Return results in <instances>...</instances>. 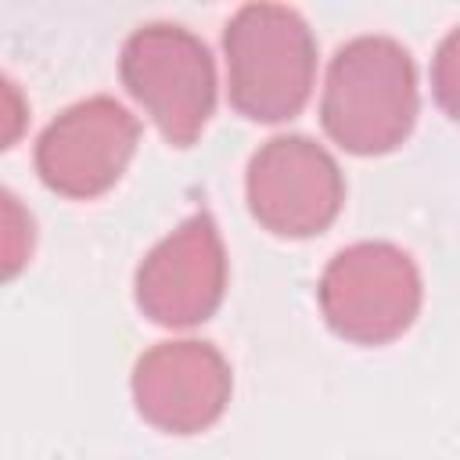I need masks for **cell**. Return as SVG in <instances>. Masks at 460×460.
Returning a JSON list of instances; mask_svg holds the SVG:
<instances>
[{
	"mask_svg": "<svg viewBox=\"0 0 460 460\" xmlns=\"http://www.w3.org/2000/svg\"><path fill=\"white\" fill-rule=\"evenodd\" d=\"M417 111V68L399 40L367 32L334 50L320 93V122L338 147L388 155L413 133Z\"/></svg>",
	"mask_w": 460,
	"mask_h": 460,
	"instance_id": "6da1fadb",
	"label": "cell"
},
{
	"mask_svg": "<svg viewBox=\"0 0 460 460\" xmlns=\"http://www.w3.org/2000/svg\"><path fill=\"white\" fill-rule=\"evenodd\" d=\"M226 93L252 122L295 119L316 79V40L288 4H244L223 29Z\"/></svg>",
	"mask_w": 460,
	"mask_h": 460,
	"instance_id": "7a4b0ae2",
	"label": "cell"
},
{
	"mask_svg": "<svg viewBox=\"0 0 460 460\" xmlns=\"http://www.w3.org/2000/svg\"><path fill=\"white\" fill-rule=\"evenodd\" d=\"M119 75L169 144L190 147L208 126L216 108V61L190 29L176 22L133 29L119 54Z\"/></svg>",
	"mask_w": 460,
	"mask_h": 460,
	"instance_id": "3957f363",
	"label": "cell"
},
{
	"mask_svg": "<svg viewBox=\"0 0 460 460\" xmlns=\"http://www.w3.org/2000/svg\"><path fill=\"white\" fill-rule=\"evenodd\" d=\"M420 270L392 241H356L323 266L316 302L327 327L352 345H388L420 313Z\"/></svg>",
	"mask_w": 460,
	"mask_h": 460,
	"instance_id": "277c9868",
	"label": "cell"
},
{
	"mask_svg": "<svg viewBox=\"0 0 460 460\" xmlns=\"http://www.w3.org/2000/svg\"><path fill=\"white\" fill-rule=\"evenodd\" d=\"M244 198L262 230L277 237H313L338 219L345 180L323 144L302 133H280L248 158Z\"/></svg>",
	"mask_w": 460,
	"mask_h": 460,
	"instance_id": "5b68a950",
	"label": "cell"
},
{
	"mask_svg": "<svg viewBox=\"0 0 460 460\" xmlns=\"http://www.w3.org/2000/svg\"><path fill=\"white\" fill-rule=\"evenodd\" d=\"M140 140V122L115 97L68 104L36 140V172L61 198H97L111 190Z\"/></svg>",
	"mask_w": 460,
	"mask_h": 460,
	"instance_id": "8992f818",
	"label": "cell"
},
{
	"mask_svg": "<svg viewBox=\"0 0 460 460\" xmlns=\"http://www.w3.org/2000/svg\"><path fill=\"white\" fill-rule=\"evenodd\" d=\"M226 295V248L208 212L187 216L137 266V309L162 327L208 320Z\"/></svg>",
	"mask_w": 460,
	"mask_h": 460,
	"instance_id": "52a82bcc",
	"label": "cell"
},
{
	"mask_svg": "<svg viewBox=\"0 0 460 460\" xmlns=\"http://www.w3.org/2000/svg\"><path fill=\"white\" fill-rule=\"evenodd\" d=\"M137 413L165 435H198L212 428L234 392L226 356L212 341L180 338L151 345L129 377Z\"/></svg>",
	"mask_w": 460,
	"mask_h": 460,
	"instance_id": "ba28073f",
	"label": "cell"
},
{
	"mask_svg": "<svg viewBox=\"0 0 460 460\" xmlns=\"http://www.w3.org/2000/svg\"><path fill=\"white\" fill-rule=\"evenodd\" d=\"M32 244H36V223L29 208L14 190L0 187V284L14 280L29 266Z\"/></svg>",
	"mask_w": 460,
	"mask_h": 460,
	"instance_id": "9c48e42d",
	"label": "cell"
},
{
	"mask_svg": "<svg viewBox=\"0 0 460 460\" xmlns=\"http://www.w3.org/2000/svg\"><path fill=\"white\" fill-rule=\"evenodd\" d=\"M25 122H29L25 93L18 90V83H14L11 75L0 72V151H7L11 144L22 140Z\"/></svg>",
	"mask_w": 460,
	"mask_h": 460,
	"instance_id": "30bf717a",
	"label": "cell"
}]
</instances>
